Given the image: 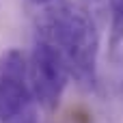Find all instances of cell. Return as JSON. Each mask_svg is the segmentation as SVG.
<instances>
[{
    "label": "cell",
    "mask_w": 123,
    "mask_h": 123,
    "mask_svg": "<svg viewBox=\"0 0 123 123\" xmlns=\"http://www.w3.org/2000/svg\"><path fill=\"white\" fill-rule=\"evenodd\" d=\"M37 37L58 50L69 78L82 89L93 91L97 86L99 30L89 9L69 0L50 2L37 19Z\"/></svg>",
    "instance_id": "cell-1"
},
{
    "label": "cell",
    "mask_w": 123,
    "mask_h": 123,
    "mask_svg": "<svg viewBox=\"0 0 123 123\" xmlns=\"http://www.w3.org/2000/svg\"><path fill=\"white\" fill-rule=\"evenodd\" d=\"M26 76L32 99L48 112H54L69 82V71L58 50L45 39H35L30 61L26 63Z\"/></svg>",
    "instance_id": "cell-2"
},
{
    "label": "cell",
    "mask_w": 123,
    "mask_h": 123,
    "mask_svg": "<svg viewBox=\"0 0 123 123\" xmlns=\"http://www.w3.org/2000/svg\"><path fill=\"white\" fill-rule=\"evenodd\" d=\"M30 102L26 56L11 48L0 56V123H19L32 110Z\"/></svg>",
    "instance_id": "cell-3"
},
{
    "label": "cell",
    "mask_w": 123,
    "mask_h": 123,
    "mask_svg": "<svg viewBox=\"0 0 123 123\" xmlns=\"http://www.w3.org/2000/svg\"><path fill=\"white\" fill-rule=\"evenodd\" d=\"M123 41V0H110V37L108 45L115 54Z\"/></svg>",
    "instance_id": "cell-4"
},
{
    "label": "cell",
    "mask_w": 123,
    "mask_h": 123,
    "mask_svg": "<svg viewBox=\"0 0 123 123\" xmlns=\"http://www.w3.org/2000/svg\"><path fill=\"white\" fill-rule=\"evenodd\" d=\"M19 123H39V121H37V115H35V110H30V112H28V115H26V117H24Z\"/></svg>",
    "instance_id": "cell-5"
},
{
    "label": "cell",
    "mask_w": 123,
    "mask_h": 123,
    "mask_svg": "<svg viewBox=\"0 0 123 123\" xmlns=\"http://www.w3.org/2000/svg\"><path fill=\"white\" fill-rule=\"evenodd\" d=\"M32 2H37V4H50V2H56V0H32Z\"/></svg>",
    "instance_id": "cell-6"
}]
</instances>
